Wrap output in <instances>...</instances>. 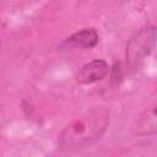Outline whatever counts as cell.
<instances>
[{
	"instance_id": "5b68a950",
	"label": "cell",
	"mask_w": 157,
	"mask_h": 157,
	"mask_svg": "<svg viewBox=\"0 0 157 157\" xmlns=\"http://www.w3.org/2000/svg\"><path fill=\"white\" fill-rule=\"evenodd\" d=\"M99 36L94 28H83L72 36H70L66 40L67 44L72 47H78L83 49H91L98 43Z\"/></svg>"
},
{
	"instance_id": "3957f363",
	"label": "cell",
	"mask_w": 157,
	"mask_h": 157,
	"mask_svg": "<svg viewBox=\"0 0 157 157\" xmlns=\"http://www.w3.org/2000/svg\"><path fill=\"white\" fill-rule=\"evenodd\" d=\"M108 64L103 59H96L85 64L77 72L76 80L81 85H91L103 80L108 74Z\"/></svg>"
},
{
	"instance_id": "7a4b0ae2",
	"label": "cell",
	"mask_w": 157,
	"mask_h": 157,
	"mask_svg": "<svg viewBox=\"0 0 157 157\" xmlns=\"http://www.w3.org/2000/svg\"><path fill=\"white\" fill-rule=\"evenodd\" d=\"M157 42V27L146 26L136 31L126 44V64L137 66L152 50Z\"/></svg>"
},
{
	"instance_id": "277c9868",
	"label": "cell",
	"mask_w": 157,
	"mask_h": 157,
	"mask_svg": "<svg viewBox=\"0 0 157 157\" xmlns=\"http://www.w3.org/2000/svg\"><path fill=\"white\" fill-rule=\"evenodd\" d=\"M135 132L140 136L157 132V99L148 104L137 117Z\"/></svg>"
},
{
	"instance_id": "6da1fadb",
	"label": "cell",
	"mask_w": 157,
	"mask_h": 157,
	"mask_svg": "<svg viewBox=\"0 0 157 157\" xmlns=\"http://www.w3.org/2000/svg\"><path fill=\"white\" fill-rule=\"evenodd\" d=\"M109 124V112L94 108L72 120L60 134L58 146L63 151L82 148L101 139Z\"/></svg>"
}]
</instances>
